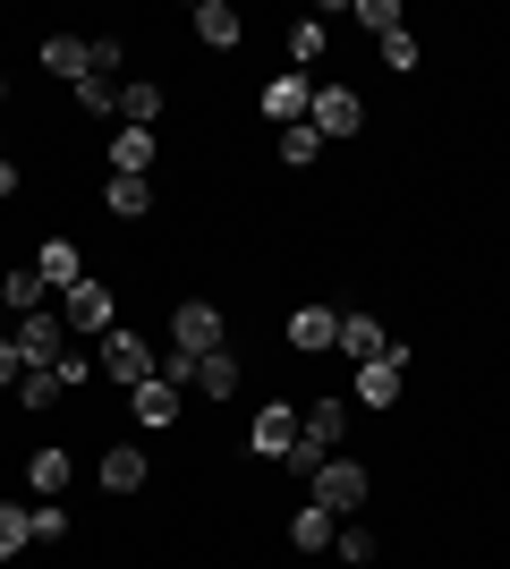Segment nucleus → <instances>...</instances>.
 <instances>
[{
    "mask_svg": "<svg viewBox=\"0 0 510 569\" xmlns=\"http://www.w3.org/2000/svg\"><path fill=\"white\" fill-rule=\"evenodd\" d=\"M340 433H349V400H316L307 417H298V442H290V459H281V468H290V476H316L323 459L340 451Z\"/></svg>",
    "mask_w": 510,
    "mask_h": 569,
    "instance_id": "1",
    "label": "nucleus"
},
{
    "mask_svg": "<svg viewBox=\"0 0 510 569\" xmlns=\"http://www.w3.org/2000/svg\"><path fill=\"white\" fill-rule=\"evenodd\" d=\"M170 340H179V357H213L221 340H230V323H221L213 298H179V307H170Z\"/></svg>",
    "mask_w": 510,
    "mask_h": 569,
    "instance_id": "2",
    "label": "nucleus"
},
{
    "mask_svg": "<svg viewBox=\"0 0 510 569\" xmlns=\"http://www.w3.org/2000/svg\"><path fill=\"white\" fill-rule=\"evenodd\" d=\"M94 366H102L111 382H120V391H137V382H153V375H162V357H153L137 332H120V323L102 332V357H94Z\"/></svg>",
    "mask_w": 510,
    "mask_h": 569,
    "instance_id": "3",
    "label": "nucleus"
},
{
    "mask_svg": "<svg viewBox=\"0 0 510 569\" xmlns=\"http://www.w3.org/2000/svg\"><path fill=\"white\" fill-rule=\"evenodd\" d=\"M9 340H18V357H26V366H60V357H69V323H60V315H18V332H9Z\"/></svg>",
    "mask_w": 510,
    "mask_h": 569,
    "instance_id": "4",
    "label": "nucleus"
},
{
    "mask_svg": "<svg viewBox=\"0 0 510 569\" xmlns=\"http://www.w3.org/2000/svg\"><path fill=\"white\" fill-rule=\"evenodd\" d=\"M400 375H409V349L391 340L383 357H366V366H358V400L366 408H391V400H400Z\"/></svg>",
    "mask_w": 510,
    "mask_h": 569,
    "instance_id": "5",
    "label": "nucleus"
},
{
    "mask_svg": "<svg viewBox=\"0 0 510 569\" xmlns=\"http://www.w3.org/2000/svg\"><path fill=\"white\" fill-rule=\"evenodd\" d=\"M316 501L332 510V519H340V510H358V501H366V468H358V459H323V468H316Z\"/></svg>",
    "mask_w": 510,
    "mask_h": 569,
    "instance_id": "6",
    "label": "nucleus"
},
{
    "mask_svg": "<svg viewBox=\"0 0 510 569\" xmlns=\"http://www.w3.org/2000/svg\"><path fill=\"white\" fill-rule=\"evenodd\" d=\"M307 119H316V137H358L366 102L349 94V86H316V111H307Z\"/></svg>",
    "mask_w": 510,
    "mask_h": 569,
    "instance_id": "7",
    "label": "nucleus"
},
{
    "mask_svg": "<svg viewBox=\"0 0 510 569\" xmlns=\"http://www.w3.org/2000/svg\"><path fill=\"white\" fill-rule=\"evenodd\" d=\"M60 323H69V332H111V289H102L94 272H86V281H77L69 298H60Z\"/></svg>",
    "mask_w": 510,
    "mask_h": 569,
    "instance_id": "8",
    "label": "nucleus"
},
{
    "mask_svg": "<svg viewBox=\"0 0 510 569\" xmlns=\"http://www.w3.org/2000/svg\"><path fill=\"white\" fill-rule=\"evenodd\" d=\"M290 442H298V408L272 400L264 417H256V433H247V459H272V468H281V459H290Z\"/></svg>",
    "mask_w": 510,
    "mask_h": 569,
    "instance_id": "9",
    "label": "nucleus"
},
{
    "mask_svg": "<svg viewBox=\"0 0 510 569\" xmlns=\"http://www.w3.org/2000/svg\"><path fill=\"white\" fill-rule=\"evenodd\" d=\"M290 349H298V357L340 349V315H332V307H298V315H290Z\"/></svg>",
    "mask_w": 510,
    "mask_h": 569,
    "instance_id": "10",
    "label": "nucleus"
},
{
    "mask_svg": "<svg viewBox=\"0 0 510 569\" xmlns=\"http://www.w3.org/2000/svg\"><path fill=\"white\" fill-rule=\"evenodd\" d=\"M34 272H43V289H51V298H69V289L86 281V256H77L69 238H43V256H34Z\"/></svg>",
    "mask_w": 510,
    "mask_h": 569,
    "instance_id": "11",
    "label": "nucleus"
},
{
    "mask_svg": "<svg viewBox=\"0 0 510 569\" xmlns=\"http://www.w3.org/2000/svg\"><path fill=\"white\" fill-rule=\"evenodd\" d=\"M307 111H316V86H307V77H272V86H264V119H281V128H298V119H307Z\"/></svg>",
    "mask_w": 510,
    "mask_h": 569,
    "instance_id": "12",
    "label": "nucleus"
},
{
    "mask_svg": "<svg viewBox=\"0 0 510 569\" xmlns=\"http://www.w3.org/2000/svg\"><path fill=\"white\" fill-rule=\"evenodd\" d=\"M146 451H137V442H111V451H102V493H146Z\"/></svg>",
    "mask_w": 510,
    "mask_h": 569,
    "instance_id": "13",
    "label": "nucleus"
},
{
    "mask_svg": "<svg viewBox=\"0 0 510 569\" xmlns=\"http://www.w3.org/2000/svg\"><path fill=\"white\" fill-rule=\"evenodd\" d=\"M179 400H188V391H179L170 375H153V382H137V391H128V408H137V426H170V417H179Z\"/></svg>",
    "mask_w": 510,
    "mask_h": 569,
    "instance_id": "14",
    "label": "nucleus"
},
{
    "mask_svg": "<svg viewBox=\"0 0 510 569\" xmlns=\"http://www.w3.org/2000/svg\"><path fill=\"white\" fill-rule=\"evenodd\" d=\"M43 69L69 77V86H86V77H94V51L77 43V34H51V43H43Z\"/></svg>",
    "mask_w": 510,
    "mask_h": 569,
    "instance_id": "15",
    "label": "nucleus"
},
{
    "mask_svg": "<svg viewBox=\"0 0 510 569\" xmlns=\"http://www.w3.org/2000/svg\"><path fill=\"white\" fill-rule=\"evenodd\" d=\"M196 34H204L213 51H230L247 26H239V9H230V0H196Z\"/></svg>",
    "mask_w": 510,
    "mask_h": 569,
    "instance_id": "16",
    "label": "nucleus"
},
{
    "mask_svg": "<svg viewBox=\"0 0 510 569\" xmlns=\"http://www.w3.org/2000/svg\"><path fill=\"white\" fill-rule=\"evenodd\" d=\"M162 111H170L162 86H146V77H137V86H120V128H153Z\"/></svg>",
    "mask_w": 510,
    "mask_h": 569,
    "instance_id": "17",
    "label": "nucleus"
},
{
    "mask_svg": "<svg viewBox=\"0 0 510 569\" xmlns=\"http://www.w3.org/2000/svg\"><path fill=\"white\" fill-rule=\"evenodd\" d=\"M196 391H204V400H230V391H239V357L230 349H213V357H196Z\"/></svg>",
    "mask_w": 510,
    "mask_h": 569,
    "instance_id": "18",
    "label": "nucleus"
},
{
    "mask_svg": "<svg viewBox=\"0 0 510 569\" xmlns=\"http://www.w3.org/2000/svg\"><path fill=\"white\" fill-rule=\"evenodd\" d=\"M102 204H111L120 221H146V213H153V179H120V170H111V188H102Z\"/></svg>",
    "mask_w": 510,
    "mask_h": 569,
    "instance_id": "19",
    "label": "nucleus"
},
{
    "mask_svg": "<svg viewBox=\"0 0 510 569\" xmlns=\"http://www.w3.org/2000/svg\"><path fill=\"white\" fill-rule=\"evenodd\" d=\"M111 170H120V179H146V170H153V128H120V144H111Z\"/></svg>",
    "mask_w": 510,
    "mask_h": 569,
    "instance_id": "20",
    "label": "nucleus"
},
{
    "mask_svg": "<svg viewBox=\"0 0 510 569\" xmlns=\"http://www.w3.org/2000/svg\"><path fill=\"white\" fill-rule=\"evenodd\" d=\"M26 485H34L43 501H60V493H69V451H34V459H26Z\"/></svg>",
    "mask_w": 510,
    "mask_h": 569,
    "instance_id": "21",
    "label": "nucleus"
},
{
    "mask_svg": "<svg viewBox=\"0 0 510 569\" xmlns=\"http://www.w3.org/2000/svg\"><path fill=\"white\" fill-rule=\"evenodd\" d=\"M0 298H9L18 315H43V307H51V289H43V272H34V263H26V272H9V281H0Z\"/></svg>",
    "mask_w": 510,
    "mask_h": 569,
    "instance_id": "22",
    "label": "nucleus"
},
{
    "mask_svg": "<svg viewBox=\"0 0 510 569\" xmlns=\"http://www.w3.org/2000/svg\"><path fill=\"white\" fill-rule=\"evenodd\" d=\"M340 349H349V357H358V366H366V357H383L391 340L374 332V315H340Z\"/></svg>",
    "mask_w": 510,
    "mask_h": 569,
    "instance_id": "23",
    "label": "nucleus"
},
{
    "mask_svg": "<svg viewBox=\"0 0 510 569\" xmlns=\"http://www.w3.org/2000/svg\"><path fill=\"white\" fill-rule=\"evenodd\" d=\"M290 545L298 552H323V545H332V510H323V501H307V510L290 519Z\"/></svg>",
    "mask_w": 510,
    "mask_h": 569,
    "instance_id": "24",
    "label": "nucleus"
},
{
    "mask_svg": "<svg viewBox=\"0 0 510 569\" xmlns=\"http://www.w3.org/2000/svg\"><path fill=\"white\" fill-rule=\"evenodd\" d=\"M26 545H34V510H18V501H0V561H18Z\"/></svg>",
    "mask_w": 510,
    "mask_h": 569,
    "instance_id": "25",
    "label": "nucleus"
},
{
    "mask_svg": "<svg viewBox=\"0 0 510 569\" xmlns=\"http://www.w3.org/2000/svg\"><path fill=\"white\" fill-rule=\"evenodd\" d=\"M316 153H323L316 119H298V128H281V162H290V170H307V162H316Z\"/></svg>",
    "mask_w": 510,
    "mask_h": 569,
    "instance_id": "26",
    "label": "nucleus"
},
{
    "mask_svg": "<svg viewBox=\"0 0 510 569\" xmlns=\"http://www.w3.org/2000/svg\"><path fill=\"white\" fill-rule=\"evenodd\" d=\"M77 111L111 119V111H120V86H111V77H86V86H77Z\"/></svg>",
    "mask_w": 510,
    "mask_h": 569,
    "instance_id": "27",
    "label": "nucleus"
},
{
    "mask_svg": "<svg viewBox=\"0 0 510 569\" xmlns=\"http://www.w3.org/2000/svg\"><path fill=\"white\" fill-rule=\"evenodd\" d=\"M374 51H383V69H417V34H409V26L374 34Z\"/></svg>",
    "mask_w": 510,
    "mask_h": 569,
    "instance_id": "28",
    "label": "nucleus"
},
{
    "mask_svg": "<svg viewBox=\"0 0 510 569\" xmlns=\"http://www.w3.org/2000/svg\"><path fill=\"white\" fill-rule=\"evenodd\" d=\"M316 51H323V18L290 26V69H316Z\"/></svg>",
    "mask_w": 510,
    "mask_h": 569,
    "instance_id": "29",
    "label": "nucleus"
},
{
    "mask_svg": "<svg viewBox=\"0 0 510 569\" xmlns=\"http://www.w3.org/2000/svg\"><path fill=\"white\" fill-rule=\"evenodd\" d=\"M51 391H60V375H51V366H26L18 400H26V408H51Z\"/></svg>",
    "mask_w": 510,
    "mask_h": 569,
    "instance_id": "30",
    "label": "nucleus"
},
{
    "mask_svg": "<svg viewBox=\"0 0 510 569\" xmlns=\"http://www.w3.org/2000/svg\"><path fill=\"white\" fill-rule=\"evenodd\" d=\"M69 536V510L60 501H34V545H60Z\"/></svg>",
    "mask_w": 510,
    "mask_h": 569,
    "instance_id": "31",
    "label": "nucleus"
},
{
    "mask_svg": "<svg viewBox=\"0 0 510 569\" xmlns=\"http://www.w3.org/2000/svg\"><path fill=\"white\" fill-rule=\"evenodd\" d=\"M332 552H340V561H374V536H366V527H340Z\"/></svg>",
    "mask_w": 510,
    "mask_h": 569,
    "instance_id": "32",
    "label": "nucleus"
},
{
    "mask_svg": "<svg viewBox=\"0 0 510 569\" xmlns=\"http://www.w3.org/2000/svg\"><path fill=\"white\" fill-rule=\"evenodd\" d=\"M86 51H94V77H111V86H120V34H94Z\"/></svg>",
    "mask_w": 510,
    "mask_h": 569,
    "instance_id": "33",
    "label": "nucleus"
},
{
    "mask_svg": "<svg viewBox=\"0 0 510 569\" xmlns=\"http://www.w3.org/2000/svg\"><path fill=\"white\" fill-rule=\"evenodd\" d=\"M358 18L374 26V34H391V26H400V0H358Z\"/></svg>",
    "mask_w": 510,
    "mask_h": 569,
    "instance_id": "34",
    "label": "nucleus"
},
{
    "mask_svg": "<svg viewBox=\"0 0 510 569\" xmlns=\"http://www.w3.org/2000/svg\"><path fill=\"white\" fill-rule=\"evenodd\" d=\"M9 382H26V357H18V340L0 332V391H9Z\"/></svg>",
    "mask_w": 510,
    "mask_h": 569,
    "instance_id": "35",
    "label": "nucleus"
},
{
    "mask_svg": "<svg viewBox=\"0 0 510 569\" xmlns=\"http://www.w3.org/2000/svg\"><path fill=\"white\" fill-rule=\"evenodd\" d=\"M0 196H18V162H0Z\"/></svg>",
    "mask_w": 510,
    "mask_h": 569,
    "instance_id": "36",
    "label": "nucleus"
},
{
    "mask_svg": "<svg viewBox=\"0 0 510 569\" xmlns=\"http://www.w3.org/2000/svg\"><path fill=\"white\" fill-rule=\"evenodd\" d=\"M0 162H9V153H0Z\"/></svg>",
    "mask_w": 510,
    "mask_h": 569,
    "instance_id": "37",
    "label": "nucleus"
},
{
    "mask_svg": "<svg viewBox=\"0 0 510 569\" xmlns=\"http://www.w3.org/2000/svg\"><path fill=\"white\" fill-rule=\"evenodd\" d=\"M0 94H9V86H0Z\"/></svg>",
    "mask_w": 510,
    "mask_h": 569,
    "instance_id": "38",
    "label": "nucleus"
}]
</instances>
